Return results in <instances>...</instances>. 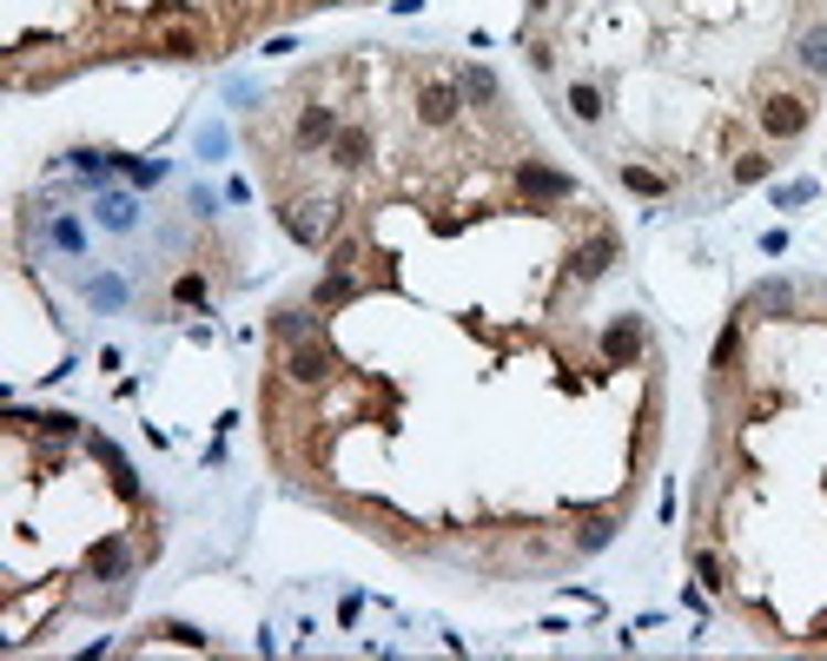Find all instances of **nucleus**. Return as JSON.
<instances>
[{
	"label": "nucleus",
	"instance_id": "f257e3e1",
	"mask_svg": "<svg viewBox=\"0 0 827 661\" xmlns=\"http://www.w3.org/2000/svg\"><path fill=\"white\" fill-rule=\"evenodd\" d=\"M411 113H417V126L424 132H457L464 126V86H457V73H424L417 79V93H411Z\"/></svg>",
	"mask_w": 827,
	"mask_h": 661
},
{
	"label": "nucleus",
	"instance_id": "f03ea898",
	"mask_svg": "<svg viewBox=\"0 0 827 661\" xmlns=\"http://www.w3.org/2000/svg\"><path fill=\"white\" fill-rule=\"evenodd\" d=\"M755 126H762V139H775V146H795V139L815 126V93H795V86L768 93V99L755 106Z\"/></svg>",
	"mask_w": 827,
	"mask_h": 661
},
{
	"label": "nucleus",
	"instance_id": "7ed1b4c3",
	"mask_svg": "<svg viewBox=\"0 0 827 661\" xmlns=\"http://www.w3.org/2000/svg\"><path fill=\"white\" fill-rule=\"evenodd\" d=\"M338 218H344V205L338 199H278V225L298 238V245H331V232H338Z\"/></svg>",
	"mask_w": 827,
	"mask_h": 661
},
{
	"label": "nucleus",
	"instance_id": "20e7f679",
	"mask_svg": "<svg viewBox=\"0 0 827 661\" xmlns=\"http://www.w3.org/2000/svg\"><path fill=\"white\" fill-rule=\"evenodd\" d=\"M338 371H344V364H338V351H331V338H325V331H318V338L285 344V384H291V391H325Z\"/></svg>",
	"mask_w": 827,
	"mask_h": 661
},
{
	"label": "nucleus",
	"instance_id": "39448f33",
	"mask_svg": "<svg viewBox=\"0 0 827 661\" xmlns=\"http://www.w3.org/2000/svg\"><path fill=\"white\" fill-rule=\"evenodd\" d=\"M338 126H344V113H338L331 99H305V106L291 113V152H298V159H311V152H331Z\"/></svg>",
	"mask_w": 827,
	"mask_h": 661
},
{
	"label": "nucleus",
	"instance_id": "423d86ee",
	"mask_svg": "<svg viewBox=\"0 0 827 661\" xmlns=\"http://www.w3.org/2000/svg\"><path fill=\"white\" fill-rule=\"evenodd\" d=\"M510 179H517V192H523L530 205H563V199H576V179L556 172V166H543V159H517Z\"/></svg>",
	"mask_w": 827,
	"mask_h": 661
},
{
	"label": "nucleus",
	"instance_id": "0eeeda50",
	"mask_svg": "<svg viewBox=\"0 0 827 661\" xmlns=\"http://www.w3.org/2000/svg\"><path fill=\"white\" fill-rule=\"evenodd\" d=\"M325 159H331V166H338L344 179H358V172H371V159H378V132H371V119H344Z\"/></svg>",
	"mask_w": 827,
	"mask_h": 661
},
{
	"label": "nucleus",
	"instance_id": "6e6552de",
	"mask_svg": "<svg viewBox=\"0 0 827 661\" xmlns=\"http://www.w3.org/2000/svg\"><path fill=\"white\" fill-rule=\"evenodd\" d=\"M616 252H623V238H616L609 225H596L590 238H576V245H570V258H563V265H570V278H576V285H596V278L616 265Z\"/></svg>",
	"mask_w": 827,
	"mask_h": 661
},
{
	"label": "nucleus",
	"instance_id": "1a4fd4ad",
	"mask_svg": "<svg viewBox=\"0 0 827 661\" xmlns=\"http://www.w3.org/2000/svg\"><path fill=\"white\" fill-rule=\"evenodd\" d=\"M152 53H159V60L192 66V60H212V40H205L192 20H159V26H152Z\"/></svg>",
	"mask_w": 827,
	"mask_h": 661
},
{
	"label": "nucleus",
	"instance_id": "9d476101",
	"mask_svg": "<svg viewBox=\"0 0 827 661\" xmlns=\"http://www.w3.org/2000/svg\"><path fill=\"white\" fill-rule=\"evenodd\" d=\"M643 344H649V324L643 318H616L603 338H596V351H603V364H616V371H629L636 358H643Z\"/></svg>",
	"mask_w": 827,
	"mask_h": 661
},
{
	"label": "nucleus",
	"instance_id": "9b49d317",
	"mask_svg": "<svg viewBox=\"0 0 827 661\" xmlns=\"http://www.w3.org/2000/svg\"><path fill=\"white\" fill-rule=\"evenodd\" d=\"M86 576H93V583H126V576H132V543H126L119 530H106V536L86 550Z\"/></svg>",
	"mask_w": 827,
	"mask_h": 661
},
{
	"label": "nucleus",
	"instance_id": "f8f14e48",
	"mask_svg": "<svg viewBox=\"0 0 827 661\" xmlns=\"http://www.w3.org/2000/svg\"><path fill=\"white\" fill-rule=\"evenodd\" d=\"M364 285H371L364 271H344V265H325V278L311 285V305H318V311H344V305H351V298H358Z\"/></svg>",
	"mask_w": 827,
	"mask_h": 661
},
{
	"label": "nucleus",
	"instance_id": "ddd939ff",
	"mask_svg": "<svg viewBox=\"0 0 827 661\" xmlns=\"http://www.w3.org/2000/svg\"><path fill=\"white\" fill-rule=\"evenodd\" d=\"M457 86H464V106L470 113H497V99H503V86H497V73L490 66H457Z\"/></svg>",
	"mask_w": 827,
	"mask_h": 661
},
{
	"label": "nucleus",
	"instance_id": "4468645a",
	"mask_svg": "<svg viewBox=\"0 0 827 661\" xmlns=\"http://www.w3.org/2000/svg\"><path fill=\"white\" fill-rule=\"evenodd\" d=\"M742 351H749V331H742V318H729V324H722V338H715V358H709V371H715V384H729V377H735V364H742Z\"/></svg>",
	"mask_w": 827,
	"mask_h": 661
},
{
	"label": "nucleus",
	"instance_id": "2eb2a0df",
	"mask_svg": "<svg viewBox=\"0 0 827 661\" xmlns=\"http://www.w3.org/2000/svg\"><path fill=\"white\" fill-rule=\"evenodd\" d=\"M318 305H291V311H272V338L278 344H298V338H318Z\"/></svg>",
	"mask_w": 827,
	"mask_h": 661
},
{
	"label": "nucleus",
	"instance_id": "dca6fc26",
	"mask_svg": "<svg viewBox=\"0 0 827 661\" xmlns=\"http://www.w3.org/2000/svg\"><path fill=\"white\" fill-rule=\"evenodd\" d=\"M616 523H623L616 510H590V516L576 523V550H583V556H596V550H609V543H616Z\"/></svg>",
	"mask_w": 827,
	"mask_h": 661
},
{
	"label": "nucleus",
	"instance_id": "f3484780",
	"mask_svg": "<svg viewBox=\"0 0 827 661\" xmlns=\"http://www.w3.org/2000/svg\"><path fill=\"white\" fill-rule=\"evenodd\" d=\"M795 66H802L808 79H821V73H827V20L802 26V40H795Z\"/></svg>",
	"mask_w": 827,
	"mask_h": 661
},
{
	"label": "nucleus",
	"instance_id": "a211bd4d",
	"mask_svg": "<svg viewBox=\"0 0 827 661\" xmlns=\"http://www.w3.org/2000/svg\"><path fill=\"white\" fill-rule=\"evenodd\" d=\"M616 179H623V192H636V199H662V192H669V172L636 166V159H623V166H616Z\"/></svg>",
	"mask_w": 827,
	"mask_h": 661
},
{
	"label": "nucleus",
	"instance_id": "6ab92c4d",
	"mask_svg": "<svg viewBox=\"0 0 827 661\" xmlns=\"http://www.w3.org/2000/svg\"><path fill=\"white\" fill-rule=\"evenodd\" d=\"M86 450H93V457H99V463H106V470H113V490H119V497H126V503H139V477H132V470H126V457H119V450H113V444H106V437H86Z\"/></svg>",
	"mask_w": 827,
	"mask_h": 661
},
{
	"label": "nucleus",
	"instance_id": "aec40b11",
	"mask_svg": "<svg viewBox=\"0 0 827 661\" xmlns=\"http://www.w3.org/2000/svg\"><path fill=\"white\" fill-rule=\"evenodd\" d=\"M603 113H609L603 86H596V79H576V86H570V119H576V126H596Z\"/></svg>",
	"mask_w": 827,
	"mask_h": 661
},
{
	"label": "nucleus",
	"instance_id": "412c9836",
	"mask_svg": "<svg viewBox=\"0 0 827 661\" xmlns=\"http://www.w3.org/2000/svg\"><path fill=\"white\" fill-rule=\"evenodd\" d=\"M749 311H775V318H795V285H788V278H768V285H755Z\"/></svg>",
	"mask_w": 827,
	"mask_h": 661
},
{
	"label": "nucleus",
	"instance_id": "4be33fe9",
	"mask_svg": "<svg viewBox=\"0 0 827 661\" xmlns=\"http://www.w3.org/2000/svg\"><path fill=\"white\" fill-rule=\"evenodd\" d=\"M689 569H696V583H702V589H729V563H722V550L696 543V550H689Z\"/></svg>",
	"mask_w": 827,
	"mask_h": 661
},
{
	"label": "nucleus",
	"instance_id": "5701e85b",
	"mask_svg": "<svg viewBox=\"0 0 827 661\" xmlns=\"http://www.w3.org/2000/svg\"><path fill=\"white\" fill-rule=\"evenodd\" d=\"M768 172H775V159H768V152H735V166H729V179H735V185H762Z\"/></svg>",
	"mask_w": 827,
	"mask_h": 661
},
{
	"label": "nucleus",
	"instance_id": "b1692460",
	"mask_svg": "<svg viewBox=\"0 0 827 661\" xmlns=\"http://www.w3.org/2000/svg\"><path fill=\"white\" fill-rule=\"evenodd\" d=\"M40 424V437H53V444H73L79 437V417H66V411H53V417H33Z\"/></svg>",
	"mask_w": 827,
	"mask_h": 661
},
{
	"label": "nucleus",
	"instance_id": "393cba45",
	"mask_svg": "<svg viewBox=\"0 0 827 661\" xmlns=\"http://www.w3.org/2000/svg\"><path fill=\"white\" fill-rule=\"evenodd\" d=\"M815 199V179H795V185H775V205L782 212H795V205H808Z\"/></svg>",
	"mask_w": 827,
	"mask_h": 661
},
{
	"label": "nucleus",
	"instance_id": "a878e982",
	"mask_svg": "<svg viewBox=\"0 0 827 661\" xmlns=\"http://www.w3.org/2000/svg\"><path fill=\"white\" fill-rule=\"evenodd\" d=\"M523 60H530L537 73H556V46H550V40H523Z\"/></svg>",
	"mask_w": 827,
	"mask_h": 661
},
{
	"label": "nucleus",
	"instance_id": "bb28decb",
	"mask_svg": "<svg viewBox=\"0 0 827 661\" xmlns=\"http://www.w3.org/2000/svg\"><path fill=\"white\" fill-rule=\"evenodd\" d=\"M172 298H179V305H205V278H199V271H185V278L172 285Z\"/></svg>",
	"mask_w": 827,
	"mask_h": 661
},
{
	"label": "nucleus",
	"instance_id": "cd10ccee",
	"mask_svg": "<svg viewBox=\"0 0 827 661\" xmlns=\"http://www.w3.org/2000/svg\"><path fill=\"white\" fill-rule=\"evenodd\" d=\"M53 245H66V252H79V225H73V218H53Z\"/></svg>",
	"mask_w": 827,
	"mask_h": 661
},
{
	"label": "nucleus",
	"instance_id": "c85d7f7f",
	"mask_svg": "<svg viewBox=\"0 0 827 661\" xmlns=\"http://www.w3.org/2000/svg\"><path fill=\"white\" fill-rule=\"evenodd\" d=\"M119 298H126V285H113V278L93 285V305H119Z\"/></svg>",
	"mask_w": 827,
	"mask_h": 661
},
{
	"label": "nucleus",
	"instance_id": "c756f323",
	"mask_svg": "<svg viewBox=\"0 0 827 661\" xmlns=\"http://www.w3.org/2000/svg\"><path fill=\"white\" fill-rule=\"evenodd\" d=\"M775 411H782V397H749V424H755V417H775Z\"/></svg>",
	"mask_w": 827,
	"mask_h": 661
},
{
	"label": "nucleus",
	"instance_id": "7c9ffc66",
	"mask_svg": "<svg viewBox=\"0 0 827 661\" xmlns=\"http://www.w3.org/2000/svg\"><path fill=\"white\" fill-rule=\"evenodd\" d=\"M550 7H556V0H523V13H530V20H543Z\"/></svg>",
	"mask_w": 827,
	"mask_h": 661
}]
</instances>
